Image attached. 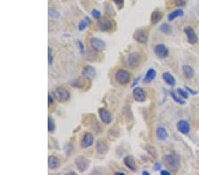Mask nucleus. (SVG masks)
Wrapping results in <instances>:
<instances>
[{"instance_id":"obj_24","label":"nucleus","mask_w":199,"mask_h":175,"mask_svg":"<svg viewBox=\"0 0 199 175\" xmlns=\"http://www.w3.org/2000/svg\"><path fill=\"white\" fill-rule=\"evenodd\" d=\"M162 13L159 12V11H154L152 13V16H151V20H152V24H157L158 22L160 21V20L162 19Z\"/></svg>"},{"instance_id":"obj_21","label":"nucleus","mask_w":199,"mask_h":175,"mask_svg":"<svg viewBox=\"0 0 199 175\" xmlns=\"http://www.w3.org/2000/svg\"><path fill=\"white\" fill-rule=\"evenodd\" d=\"M157 137L160 141L165 140L168 137V133H167L166 129L163 127H158L157 128Z\"/></svg>"},{"instance_id":"obj_11","label":"nucleus","mask_w":199,"mask_h":175,"mask_svg":"<svg viewBox=\"0 0 199 175\" xmlns=\"http://www.w3.org/2000/svg\"><path fill=\"white\" fill-rule=\"evenodd\" d=\"M133 96L136 102H144L146 99V94L142 88L136 87L133 91Z\"/></svg>"},{"instance_id":"obj_7","label":"nucleus","mask_w":199,"mask_h":175,"mask_svg":"<svg viewBox=\"0 0 199 175\" xmlns=\"http://www.w3.org/2000/svg\"><path fill=\"white\" fill-rule=\"evenodd\" d=\"M133 38L138 43H145L148 41V34L143 29H138L135 32V34L133 35Z\"/></svg>"},{"instance_id":"obj_15","label":"nucleus","mask_w":199,"mask_h":175,"mask_svg":"<svg viewBox=\"0 0 199 175\" xmlns=\"http://www.w3.org/2000/svg\"><path fill=\"white\" fill-rule=\"evenodd\" d=\"M82 74L85 78L88 79H93L94 77L96 76V70L94 69V67L90 66V65H85L83 67L82 72Z\"/></svg>"},{"instance_id":"obj_32","label":"nucleus","mask_w":199,"mask_h":175,"mask_svg":"<svg viewBox=\"0 0 199 175\" xmlns=\"http://www.w3.org/2000/svg\"><path fill=\"white\" fill-rule=\"evenodd\" d=\"M91 14H92V16H93L95 19H100L101 18V12L98 11V10H96V9H94L92 12H91Z\"/></svg>"},{"instance_id":"obj_1","label":"nucleus","mask_w":199,"mask_h":175,"mask_svg":"<svg viewBox=\"0 0 199 175\" xmlns=\"http://www.w3.org/2000/svg\"><path fill=\"white\" fill-rule=\"evenodd\" d=\"M165 161L166 165L173 171H177L180 167L181 161L179 156L174 152H170L165 156Z\"/></svg>"},{"instance_id":"obj_9","label":"nucleus","mask_w":199,"mask_h":175,"mask_svg":"<svg viewBox=\"0 0 199 175\" xmlns=\"http://www.w3.org/2000/svg\"><path fill=\"white\" fill-rule=\"evenodd\" d=\"M154 52L158 56V58H166L169 54L168 49L164 44H158L154 48Z\"/></svg>"},{"instance_id":"obj_28","label":"nucleus","mask_w":199,"mask_h":175,"mask_svg":"<svg viewBox=\"0 0 199 175\" xmlns=\"http://www.w3.org/2000/svg\"><path fill=\"white\" fill-rule=\"evenodd\" d=\"M177 93L179 94V96H181L183 99H187L188 97V93L187 90H185V89L178 88L177 89Z\"/></svg>"},{"instance_id":"obj_35","label":"nucleus","mask_w":199,"mask_h":175,"mask_svg":"<svg viewBox=\"0 0 199 175\" xmlns=\"http://www.w3.org/2000/svg\"><path fill=\"white\" fill-rule=\"evenodd\" d=\"M185 89L187 90V91H188L190 94H192V95H197V91H195V90H193L192 88H188V86H185Z\"/></svg>"},{"instance_id":"obj_30","label":"nucleus","mask_w":199,"mask_h":175,"mask_svg":"<svg viewBox=\"0 0 199 175\" xmlns=\"http://www.w3.org/2000/svg\"><path fill=\"white\" fill-rule=\"evenodd\" d=\"M48 61H49V65L52 64V61H53L52 51V49H51L50 47L48 48Z\"/></svg>"},{"instance_id":"obj_17","label":"nucleus","mask_w":199,"mask_h":175,"mask_svg":"<svg viewBox=\"0 0 199 175\" xmlns=\"http://www.w3.org/2000/svg\"><path fill=\"white\" fill-rule=\"evenodd\" d=\"M157 75V72L156 70L154 69V68H150L149 70L147 71L146 74L144 76V78H143V82L144 83H151V82H152L153 80L155 79V77Z\"/></svg>"},{"instance_id":"obj_25","label":"nucleus","mask_w":199,"mask_h":175,"mask_svg":"<svg viewBox=\"0 0 199 175\" xmlns=\"http://www.w3.org/2000/svg\"><path fill=\"white\" fill-rule=\"evenodd\" d=\"M97 151L98 152L99 154L101 153H105L107 150V147H106V142L102 140H98L97 142Z\"/></svg>"},{"instance_id":"obj_29","label":"nucleus","mask_w":199,"mask_h":175,"mask_svg":"<svg viewBox=\"0 0 199 175\" xmlns=\"http://www.w3.org/2000/svg\"><path fill=\"white\" fill-rule=\"evenodd\" d=\"M160 30L163 32V33H165V34H169L171 32V27H170L168 24H162L160 26Z\"/></svg>"},{"instance_id":"obj_2","label":"nucleus","mask_w":199,"mask_h":175,"mask_svg":"<svg viewBox=\"0 0 199 175\" xmlns=\"http://www.w3.org/2000/svg\"><path fill=\"white\" fill-rule=\"evenodd\" d=\"M53 96L59 103H65L70 97V93L63 88H58L54 90Z\"/></svg>"},{"instance_id":"obj_26","label":"nucleus","mask_w":199,"mask_h":175,"mask_svg":"<svg viewBox=\"0 0 199 175\" xmlns=\"http://www.w3.org/2000/svg\"><path fill=\"white\" fill-rule=\"evenodd\" d=\"M171 96H172V98L175 101L177 104H180V105H184L185 104V101L182 98L181 96H179V94L176 93L174 91H171Z\"/></svg>"},{"instance_id":"obj_14","label":"nucleus","mask_w":199,"mask_h":175,"mask_svg":"<svg viewBox=\"0 0 199 175\" xmlns=\"http://www.w3.org/2000/svg\"><path fill=\"white\" fill-rule=\"evenodd\" d=\"M177 129L182 134H188L190 131V126L186 120H180L177 123Z\"/></svg>"},{"instance_id":"obj_42","label":"nucleus","mask_w":199,"mask_h":175,"mask_svg":"<svg viewBox=\"0 0 199 175\" xmlns=\"http://www.w3.org/2000/svg\"><path fill=\"white\" fill-rule=\"evenodd\" d=\"M142 173V174H144V175H150V173H149V172H147V171H143Z\"/></svg>"},{"instance_id":"obj_40","label":"nucleus","mask_w":199,"mask_h":175,"mask_svg":"<svg viewBox=\"0 0 199 175\" xmlns=\"http://www.w3.org/2000/svg\"><path fill=\"white\" fill-rule=\"evenodd\" d=\"M139 79H140V77H138L137 79H135V82H134V83H133V85H132L133 87H134V86H135V84H137V83H138V81H139Z\"/></svg>"},{"instance_id":"obj_37","label":"nucleus","mask_w":199,"mask_h":175,"mask_svg":"<svg viewBox=\"0 0 199 175\" xmlns=\"http://www.w3.org/2000/svg\"><path fill=\"white\" fill-rule=\"evenodd\" d=\"M160 174L161 175H170L171 174V173H170L169 171H167V170H162V171L160 172Z\"/></svg>"},{"instance_id":"obj_18","label":"nucleus","mask_w":199,"mask_h":175,"mask_svg":"<svg viewBox=\"0 0 199 175\" xmlns=\"http://www.w3.org/2000/svg\"><path fill=\"white\" fill-rule=\"evenodd\" d=\"M162 78H163V80L165 81V82H166V84H168L169 86H172V87L175 86V84H176L175 79H174V77L170 73H168V72H165V73H164V74H162Z\"/></svg>"},{"instance_id":"obj_22","label":"nucleus","mask_w":199,"mask_h":175,"mask_svg":"<svg viewBox=\"0 0 199 175\" xmlns=\"http://www.w3.org/2000/svg\"><path fill=\"white\" fill-rule=\"evenodd\" d=\"M182 15H183V11L181 10V9H177L175 11H174V12L169 13L167 18H168V20H169V21H173V20H175L176 18L182 17Z\"/></svg>"},{"instance_id":"obj_4","label":"nucleus","mask_w":199,"mask_h":175,"mask_svg":"<svg viewBox=\"0 0 199 175\" xmlns=\"http://www.w3.org/2000/svg\"><path fill=\"white\" fill-rule=\"evenodd\" d=\"M141 62V57L139 53L132 52L130 53L128 57V65L131 68H135L137 67Z\"/></svg>"},{"instance_id":"obj_33","label":"nucleus","mask_w":199,"mask_h":175,"mask_svg":"<svg viewBox=\"0 0 199 175\" xmlns=\"http://www.w3.org/2000/svg\"><path fill=\"white\" fill-rule=\"evenodd\" d=\"M53 103V96L51 95V93L48 94V105L49 106L51 105H52Z\"/></svg>"},{"instance_id":"obj_6","label":"nucleus","mask_w":199,"mask_h":175,"mask_svg":"<svg viewBox=\"0 0 199 175\" xmlns=\"http://www.w3.org/2000/svg\"><path fill=\"white\" fill-rule=\"evenodd\" d=\"M90 45L97 52H103L106 49V43L99 38H96V37L90 39Z\"/></svg>"},{"instance_id":"obj_39","label":"nucleus","mask_w":199,"mask_h":175,"mask_svg":"<svg viewBox=\"0 0 199 175\" xmlns=\"http://www.w3.org/2000/svg\"><path fill=\"white\" fill-rule=\"evenodd\" d=\"M78 43H79V46L81 48V52H82V53H83V45H82V42L78 41Z\"/></svg>"},{"instance_id":"obj_41","label":"nucleus","mask_w":199,"mask_h":175,"mask_svg":"<svg viewBox=\"0 0 199 175\" xmlns=\"http://www.w3.org/2000/svg\"><path fill=\"white\" fill-rule=\"evenodd\" d=\"M115 174L125 175V174H126V173H125V172H116V173H115Z\"/></svg>"},{"instance_id":"obj_12","label":"nucleus","mask_w":199,"mask_h":175,"mask_svg":"<svg viewBox=\"0 0 199 175\" xmlns=\"http://www.w3.org/2000/svg\"><path fill=\"white\" fill-rule=\"evenodd\" d=\"M94 136L90 133H86L82 136V141H81V147L82 149L88 148L93 144Z\"/></svg>"},{"instance_id":"obj_16","label":"nucleus","mask_w":199,"mask_h":175,"mask_svg":"<svg viewBox=\"0 0 199 175\" xmlns=\"http://www.w3.org/2000/svg\"><path fill=\"white\" fill-rule=\"evenodd\" d=\"M123 162L125 164V165H126L129 170H131L132 172H135V171H136V164H135L134 158H132L131 156H127V157H125L124 159H123Z\"/></svg>"},{"instance_id":"obj_10","label":"nucleus","mask_w":199,"mask_h":175,"mask_svg":"<svg viewBox=\"0 0 199 175\" xmlns=\"http://www.w3.org/2000/svg\"><path fill=\"white\" fill-rule=\"evenodd\" d=\"M112 28H113V23H112L111 20L108 19V18L101 20V21L98 23V29L101 31H104V32L111 31Z\"/></svg>"},{"instance_id":"obj_19","label":"nucleus","mask_w":199,"mask_h":175,"mask_svg":"<svg viewBox=\"0 0 199 175\" xmlns=\"http://www.w3.org/2000/svg\"><path fill=\"white\" fill-rule=\"evenodd\" d=\"M48 166L51 170L57 169L59 166V159L54 156L49 157V158H48Z\"/></svg>"},{"instance_id":"obj_3","label":"nucleus","mask_w":199,"mask_h":175,"mask_svg":"<svg viewBox=\"0 0 199 175\" xmlns=\"http://www.w3.org/2000/svg\"><path fill=\"white\" fill-rule=\"evenodd\" d=\"M116 81H117L120 84H122V85H126L128 84L130 81V74H129L128 71L126 70H118L116 73Z\"/></svg>"},{"instance_id":"obj_36","label":"nucleus","mask_w":199,"mask_h":175,"mask_svg":"<svg viewBox=\"0 0 199 175\" xmlns=\"http://www.w3.org/2000/svg\"><path fill=\"white\" fill-rule=\"evenodd\" d=\"M161 168V164L159 163H156L154 164V170L155 171H158V170H160Z\"/></svg>"},{"instance_id":"obj_27","label":"nucleus","mask_w":199,"mask_h":175,"mask_svg":"<svg viewBox=\"0 0 199 175\" xmlns=\"http://www.w3.org/2000/svg\"><path fill=\"white\" fill-rule=\"evenodd\" d=\"M55 130V122L54 119L51 116L48 117V131L53 132Z\"/></svg>"},{"instance_id":"obj_31","label":"nucleus","mask_w":199,"mask_h":175,"mask_svg":"<svg viewBox=\"0 0 199 175\" xmlns=\"http://www.w3.org/2000/svg\"><path fill=\"white\" fill-rule=\"evenodd\" d=\"M49 16L52 19H56L59 16V13L55 10H49Z\"/></svg>"},{"instance_id":"obj_38","label":"nucleus","mask_w":199,"mask_h":175,"mask_svg":"<svg viewBox=\"0 0 199 175\" xmlns=\"http://www.w3.org/2000/svg\"><path fill=\"white\" fill-rule=\"evenodd\" d=\"M123 1H124V0H113V2H114L117 6H122Z\"/></svg>"},{"instance_id":"obj_20","label":"nucleus","mask_w":199,"mask_h":175,"mask_svg":"<svg viewBox=\"0 0 199 175\" xmlns=\"http://www.w3.org/2000/svg\"><path fill=\"white\" fill-rule=\"evenodd\" d=\"M182 72H183L184 76H185L187 79H191V78H193L194 74H195V71H194V69L190 65H183V66H182Z\"/></svg>"},{"instance_id":"obj_5","label":"nucleus","mask_w":199,"mask_h":175,"mask_svg":"<svg viewBox=\"0 0 199 175\" xmlns=\"http://www.w3.org/2000/svg\"><path fill=\"white\" fill-rule=\"evenodd\" d=\"M184 33H185V35L187 36L188 43H190V44H195V43H197V40H198L197 35L195 33V31H194V29H192V28H190V27L185 28V29H184Z\"/></svg>"},{"instance_id":"obj_8","label":"nucleus","mask_w":199,"mask_h":175,"mask_svg":"<svg viewBox=\"0 0 199 175\" xmlns=\"http://www.w3.org/2000/svg\"><path fill=\"white\" fill-rule=\"evenodd\" d=\"M75 165L80 172H84L85 170H87L88 165H89V160L86 158H84V157H78L75 159Z\"/></svg>"},{"instance_id":"obj_23","label":"nucleus","mask_w":199,"mask_h":175,"mask_svg":"<svg viewBox=\"0 0 199 175\" xmlns=\"http://www.w3.org/2000/svg\"><path fill=\"white\" fill-rule=\"evenodd\" d=\"M91 24V20L89 19L88 17L84 18L83 20H82V21L79 23V26H78V29L80 30V31H83L85 29H87L88 26Z\"/></svg>"},{"instance_id":"obj_13","label":"nucleus","mask_w":199,"mask_h":175,"mask_svg":"<svg viewBox=\"0 0 199 175\" xmlns=\"http://www.w3.org/2000/svg\"><path fill=\"white\" fill-rule=\"evenodd\" d=\"M99 117L101 120L106 125H109L111 122V119H112L111 114L110 113V111H107L105 108L99 109Z\"/></svg>"},{"instance_id":"obj_34","label":"nucleus","mask_w":199,"mask_h":175,"mask_svg":"<svg viewBox=\"0 0 199 175\" xmlns=\"http://www.w3.org/2000/svg\"><path fill=\"white\" fill-rule=\"evenodd\" d=\"M175 5L178 6H182L185 5V0H175Z\"/></svg>"}]
</instances>
